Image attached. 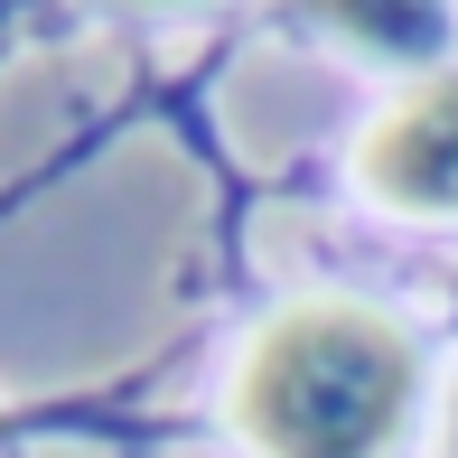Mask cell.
<instances>
[{"instance_id": "2", "label": "cell", "mask_w": 458, "mask_h": 458, "mask_svg": "<svg viewBox=\"0 0 458 458\" xmlns=\"http://www.w3.org/2000/svg\"><path fill=\"white\" fill-rule=\"evenodd\" d=\"M365 197H384L393 216H458V66L421 75L356 150Z\"/></svg>"}, {"instance_id": "1", "label": "cell", "mask_w": 458, "mask_h": 458, "mask_svg": "<svg viewBox=\"0 0 458 458\" xmlns=\"http://www.w3.org/2000/svg\"><path fill=\"white\" fill-rule=\"evenodd\" d=\"M411 365L403 327L356 300H300L253 337L234 374V430L262 458H384L411 421Z\"/></svg>"}, {"instance_id": "3", "label": "cell", "mask_w": 458, "mask_h": 458, "mask_svg": "<svg viewBox=\"0 0 458 458\" xmlns=\"http://www.w3.org/2000/svg\"><path fill=\"white\" fill-rule=\"evenodd\" d=\"M290 10L337 29V38H356L384 66H430V56H449V29H458L449 0H290Z\"/></svg>"}, {"instance_id": "4", "label": "cell", "mask_w": 458, "mask_h": 458, "mask_svg": "<svg viewBox=\"0 0 458 458\" xmlns=\"http://www.w3.org/2000/svg\"><path fill=\"white\" fill-rule=\"evenodd\" d=\"M449 458H458V411H449Z\"/></svg>"}, {"instance_id": "5", "label": "cell", "mask_w": 458, "mask_h": 458, "mask_svg": "<svg viewBox=\"0 0 458 458\" xmlns=\"http://www.w3.org/2000/svg\"><path fill=\"white\" fill-rule=\"evenodd\" d=\"M150 10H169V0H150Z\"/></svg>"}]
</instances>
